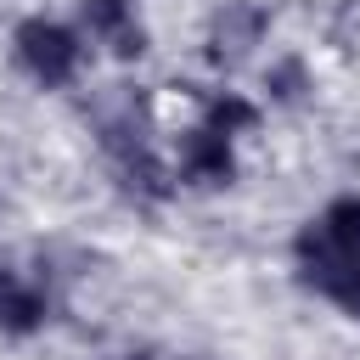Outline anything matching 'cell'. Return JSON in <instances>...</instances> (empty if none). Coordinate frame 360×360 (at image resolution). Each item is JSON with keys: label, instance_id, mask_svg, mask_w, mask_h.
Instances as JSON below:
<instances>
[{"label": "cell", "instance_id": "52a82bcc", "mask_svg": "<svg viewBox=\"0 0 360 360\" xmlns=\"http://www.w3.org/2000/svg\"><path fill=\"white\" fill-rule=\"evenodd\" d=\"M202 124L236 141V135L259 129V107H253L248 96H236V90H219V96H208V101H202Z\"/></svg>", "mask_w": 360, "mask_h": 360}, {"label": "cell", "instance_id": "5b68a950", "mask_svg": "<svg viewBox=\"0 0 360 360\" xmlns=\"http://www.w3.org/2000/svg\"><path fill=\"white\" fill-rule=\"evenodd\" d=\"M79 28H84V39L107 45L124 62L146 51V28H141L135 0H79Z\"/></svg>", "mask_w": 360, "mask_h": 360}, {"label": "cell", "instance_id": "8992f818", "mask_svg": "<svg viewBox=\"0 0 360 360\" xmlns=\"http://www.w3.org/2000/svg\"><path fill=\"white\" fill-rule=\"evenodd\" d=\"M45 321H51V298H45V287H39L34 276L0 264V332H11V338H34Z\"/></svg>", "mask_w": 360, "mask_h": 360}, {"label": "cell", "instance_id": "6da1fadb", "mask_svg": "<svg viewBox=\"0 0 360 360\" xmlns=\"http://www.w3.org/2000/svg\"><path fill=\"white\" fill-rule=\"evenodd\" d=\"M11 56H17V68H22L34 84L62 90V84H73L79 68H84V28L56 22V17H28V22H17V34H11Z\"/></svg>", "mask_w": 360, "mask_h": 360}, {"label": "cell", "instance_id": "3957f363", "mask_svg": "<svg viewBox=\"0 0 360 360\" xmlns=\"http://www.w3.org/2000/svg\"><path fill=\"white\" fill-rule=\"evenodd\" d=\"M264 34H270V11L259 0H225L208 17V28H202V56L231 73V68H242L264 45Z\"/></svg>", "mask_w": 360, "mask_h": 360}, {"label": "cell", "instance_id": "7a4b0ae2", "mask_svg": "<svg viewBox=\"0 0 360 360\" xmlns=\"http://www.w3.org/2000/svg\"><path fill=\"white\" fill-rule=\"evenodd\" d=\"M292 259H298V276L304 287H315L326 304H338L343 315H360V253L338 248L315 219L292 236Z\"/></svg>", "mask_w": 360, "mask_h": 360}, {"label": "cell", "instance_id": "30bf717a", "mask_svg": "<svg viewBox=\"0 0 360 360\" xmlns=\"http://www.w3.org/2000/svg\"><path fill=\"white\" fill-rule=\"evenodd\" d=\"M124 360H146V354H124Z\"/></svg>", "mask_w": 360, "mask_h": 360}, {"label": "cell", "instance_id": "ba28073f", "mask_svg": "<svg viewBox=\"0 0 360 360\" xmlns=\"http://www.w3.org/2000/svg\"><path fill=\"white\" fill-rule=\"evenodd\" d=\"M338 248H349V253H360V191H343V197H332L326 208H321V219H315Z\"/></svg>", "mask_w": 360, "mask_h": 360}, {"label": "cell", "instance_id": "277c9868", "mask_svg": "<svg viewBox=\"0 0 360 360\" xmlns=\"http://www.w3.org/2000/svg\"><path fill=\"white\" fill-rule=\"evenodd\" d=\"M174 180L202 186V191L231 186L236 180V141L219 135V129H208V124L180 129V141H174Z\"/></svg>", "mask_w": 360, "mask_h": 360}, {"label": "cell", "instance_id": "9c48e42d", "mask_svg": "<svg viewBox=\"0 0 360 360\" xmlns=\"http://www.w3.org/2000/svg\"><path fill=\"white\" fill-rule=\"evenodd\" d=\"M264 90H270V101H298V96L309 90L304 62H298V56H276V62L264 68Z\"/></svg>", "mask_w": 360, "mask_h": 360}]
</instances>
